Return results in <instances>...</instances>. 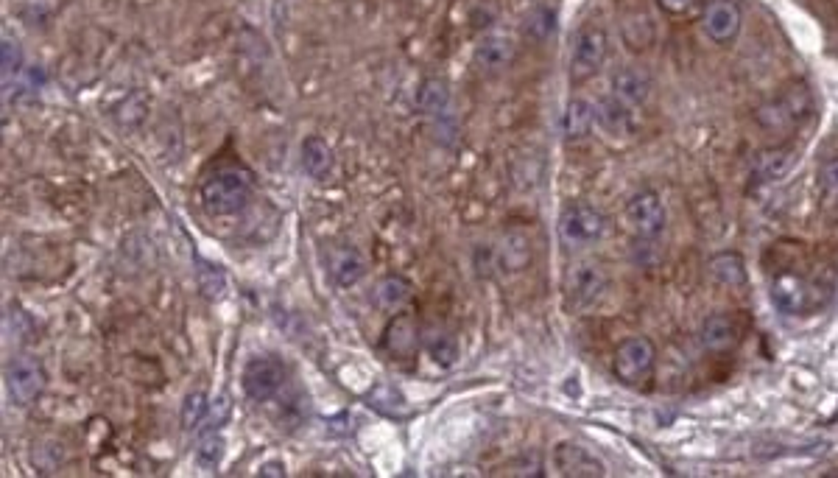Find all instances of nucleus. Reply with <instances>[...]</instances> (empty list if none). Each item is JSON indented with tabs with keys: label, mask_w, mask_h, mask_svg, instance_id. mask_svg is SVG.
I'll list each match as a JSON object with an SVG mask.
<instances>
[{
	"label": "nucleus",
	"mask_w": 838,
	"mask_h": 478,
	"mask_svg": "<svg viewBox=\"0 0 838 478\" xmlns=\"http://www.w3.org/2000/svg\"><path fill=\"white\" fill-rule=\"evenodd\" d=\"M425 344H428L433 364H439L442 369H450L459 361V342L450 333H445V330H431L425 336Z\"/></svg>",
	"instance_id": "obj_26"
},
{
	"label": "nucleus",
	"mask_w": 838,
	"mask_h": 478,
	"mask_svg": "<svg viewBox=\"0 0 838 478\" xmlns=\"http://www.w3.org/2000/svg\"><path fill=\"white\" fill-rule=\"evenodd\" d=\"M45 389V369L37 358L20 356L6 367V392L14 406H31Z\"/></svg>",
	"instance_id": "obj_5"
},
{
	"label": "nucleus",
	"mask_w": 838,
	"mask_h": 478,
	"mask_svg": "<svg viewBox=\"0 0 838 478\" xmlns=\"http://www.w3.org/2000/svg\"><path fill=\"white\" fill-rule=\"evenodd\" d=\"M693 3H696V0H660V6H663L668 14H688L690 9H693Z\"/></svg>",
	"instance_id": "obj_35"
},
{
	"label": "nucleus",
	"mask_w": 838,
	"mask_h": 478,
	"mask_svg": "<svg viewBox=\"0 0 838 478\" xmlns=\"http://www.w3.org/2000/svg\"><path fill=\"white\" fill-rule=\"evenodd\" d=\"M523 28H526V34L531 40H548L556 31V12L554 9H548V6H540V9H534V12L528 14L526 26Z\"/></svg>",
	"instance_id": "obj_28"
},
{
	"label": "nucleus",
	"mask_w": 838,
	"mask_h": 478,
	"mask_svg": "<svg viewBox=\"0 0 838 478\" xmlns=\"http://www.w3.org/2000/svg\"><path fill=\"white\" fill-rule=\"evenodd\" d=\"M774 104L780 107L788 126H797V123L808 121L813 115V96L805 84H794V87L783 90V96L777 98Z\"/></svg>",
	"instance_id": "obj_19"
},
{
	"label": "nucleus",
	"mask_w": 838,
	"mask_h": 478,
	"mask_svg": "<svg viewBox=\"0 0 838 478\" xmlns=\"http://www.w3.org/2000/svg\"><path fill=\"white\" fill-rule=\"evenodd\" d=\"M665 221H668V213H665L660 193L640 191L629 199V205H626V224L632 227L635 235H640V238H657L665 230Z\"/></svg>",
	"instance_id": "obj_8"
},
{
	"label": "nucleus",
	"mask_w": 838,
	"mask_h": 478,
	"mask_svg": "<svg viewBox=\"0 0 838 478\" xmlns=\"http://www.w3.org/2000/svg\"><path fill=\"white\" fill-rule=\"evenodd\" d=\"M794 163H797V151L791 149V146L760 151L755 160V174L763 182H777V179H783L794 168Z\"/></svg>",
	"instance_id": "obj_18"
},
{
	"label": "nucleus",
	"mask_w": 838,
	"mask_h": 478,
	"mask_svg": "<svg viewBox=\"0 0 838 478\" xmlns=\"http://www.w3.org/2000/svg\"><path fill=\"white\" fill-rule=\"evenodd\" d=\"M221 456H224V439L218 437V434H207L202 439V445L196 448V462L204 470H216Z\"/></svg>",
	"instance_id": "obj_30"
},
{
	"label": "nucleus",
	"mask_w": 838,
	"mask_h": 478,
	"mask_svg": "<svg viewBox=\"0 0 838 478\" xmlns=\"http://www.w3.org/2000/svg\"><path fill=\"white\" fill-rule=\"evenodd\" d=\"M210 411V403H207V395L204 392H190L182 403V411H179V420H182V428L185 431H196L202 425L204 414Z\"/></svg>",
	"instance_id": "obj_29"
},
{
	"label": "nucleus",
	"mask_w": 838,
	"mask_h": 478,
	"mask_svg": "<svg viewBox=\"0 0 838 478\" xmlns=\"http://www.w3.org/2000/svg\"><path fill=\"white\" fill-rule=\"evenodd\" d=\"M447 104H450V87H447L445 79H436V76H431V79H425V82L419 84V90H417L419 112H425V115H442V112L447 110Z\"/></svg>",
	"instance_id": "obj_24"
},
{
	"label": "nucleus",
	"mask_w": 838,
	"mask_h": 478,
	"mask_svg": "<svg viewBox=\"0 0 838 478\" xmlns=\"http://www.w3.org/2000/svg\"><path fill=\"white\" fill-rule=\"evenodd\" d=\"M699 342L710 353H724V350H732L738 344V328L727 314L707 316L702 328H699Z\"/></svg>",
	"instance_id": "obj_13"
},
{
	"label": "nucleus",
	"mask_w": 838,
	"mask_h": 478,
	"mask_svg": "<svg viewBox=\"0 0 838 478\" xmlns=\"http://www.w3.org/2000/svg\"><path fill=\"white\" fill-rule=\"evenodd\" d=\"M654 358H657V350H654L651 339H646V336H629L615 350L612 372L626 386H637V383H643L651 375Z\"/></svg>",
	"instance_id": "obj_3"
},
{
	"label": "nucleus",
	"mask_w": 838,
	"mask_h": 478,
	"mask_svg": "<svg viewBox=\"0 0 838 478\" xmlns=\"http://www.w3.org/2000/svg\"><path fill=\"white\" fill-rule=\"evenodd\" d=\"M704 31L716 42H730L741 31V9L735 0H713L704 12Z\"/></svg>",
	"instance_id": "obj_11"
},
{
	"label": "nucleus",
	"mask_w": 838,
	"mask_h": 478,
	"mask_svg": "<svg viewBox=\"0 0 838 478\" xmlns=\"http://www.w3.org/2000/svg\"><path fill=\"white\" fill-rule=\"evenodd\" d=\"M199 283H202V291L207 294V297H218L221 291H224V274H221V269L218 266H207V263H202L199 260Z\"/></svg>",
	"instance_id": "obj_32"
},
{
	"label": "nucleus",
	"mask_w": 838,
	"mask_h": 478,
	"mask_svg": "<svg viewBox=\"0 0 838 478\" xmlns=\"http://www.w3.org/2000/svg\"><path fill=\"white\" fill-rule=\"evenodd\" d=\"M383 347L397 358L414 356L419 347V328L417 322H414V316H394L392 322H389V328H386V336H383Z\"/></svg>",
	"instance_id": "obj_12"
},
{
	"label": "nucleus",
	"mask_w": 838,
	"mask_h": 478,
	"mask_svg": "<svg viewBox=\"0 0 838 478\" xmlns=\"http://www.w3.org/2000/svg\"><path fill=\"white\" fill-rule=\"evenodd\" d=\"M302 168L313 179H325L333 171V151L322 137H305L302 143Z\"/></svg>",
	"instance_id": "obj_20"
},
{
	"label": "nucleus",
	"mask_w": 838,
	"mask_h": 478,
	"mask_svg": "<svg viewBox=\"0 0 838 478\" xmlns=\"http://www.w3.org/2000/svg\"><path fill=\"white\" fill-rule=\"evenodd\" d=\"M609 54V37L601 26H584L576 37L573 54H570L568 76L573 84H582L587 79H593L595 73L601 70V65L607 62Z\"/></svg>",
	"instance_id": "obj_2"
},
{
	"label": "nucleus",
	"mask_w": 838,
	"mask_h": 478,
	"mask_svg": "<svg viewBox=\"0 0 838 478\" xmlns=\"http://www.w3.org/2000/svg\"><path fill=\"white\" fill-rule=\"evenodd\" d=\"M495 263H498V252L492 246L484 244L475 249V269H478V274H489Z\"/></svg>",
	"instance_id": "obj_33"
},
{
	"label": "nucleus",
	"mask_w": 838,
	"mask_h": 478,
	"mask_svg": "<svg viewBox=\"0 0 838 478\" xmlns=\"http://www.w3.org/2000/svg\"><path fill=\"white\" fill-rule=\"evenodd\" d=\"M528 260H531L528 235L520 233V230H509L503 235L501 246H498V263L506 266L509 272H520V269H526Z\"/></svg>",
	"instance_id": "obj_21"
},
{
	"label": "nucleus",
	"mask_w": 838,
	"mask_h": 478,
	"mask_svg": "<svg viewBox=\"0 0 838 478\" xmlns=\"http://www.w3.org/2000/svg\"><path fill=\"white\" fill-rule=\"evenodd\" d=\"M565 291H568L570 308L587 311L607 291V274L601 272L598 263H576L565 277Z\"/></svg>",
	"instance_id": "obj_6"
},
{
	"label": "nucleus",
	"mask_w": 838,
	"mask_h": 478,
	"mask_svg": "<svg viewBox=\"0 0 838 478\" xmlns=\"http://www.w3.org/2000/svg\"><path fill=\"white\" fill-rule=\"evenodd\" d=\"M621 34L623 42H626L632 51H643V48H649L651 40H654V26H651V20L646 14H640V17L632 14V17H623Z\"/></svg>",
	"instance_id": "obj_27"
},
{
	"label": "nucleus",
	"mask_w": 838,
	"mask_h": 478,
	"mask_svg": "<svg viewBox=\"0 0 838 478\" xmlns=\"http://www.w3.org/2000/svg\"><path fill=\"white\" fill-rule=\"evenodd\" d=\"M0 68H3V76L9 79V76H17L20 73V68H23V51H20V45L14 40H6L0 42Z\"/></svg>",
	"instance_id": "obj_31"
},
{
	"label": "nucleus",
	"mask_w": 838,
	"mask_h": 478,
	"mask_svg": "<svg viewBox=\"0 0 838 478\" xmlns=\"http://www.w3.org/2000/svg\"><path fill=\"white\" fill-rule=\"evenodd\" d=\"M551 462H554L556 473L559 476H570V478H598L607 473L604 462L587 451L584 445L579 442H559L551 453Z\"/></svg>",
	"instance_id": "obj_9"
},
{
	"label": "nucleus",
	"mask_w": 838,
	"mask_h": 478,
	"mask_svg": "<svg viewBox=\"0 0 838 478\" xmlns=\"http://www.w3.org/2000/svg\"><path fill=\"white\" fill-rule=\"evenodd\" d=\"M411 300V283L400 274H386L375 286V302L383 311H400Z\"/></svg>",
	"instance_id": "obj_22"
},
{
	"label": "nucleus",
	"mask_w": 838,
	"mask_h": 478,
	"mask_svg": "<svg viewBox=\"0 0 838 478\" xmlns=\"http://www.w3.org/2000/svg\"><path fill=\"white\" fill-rule=\"evenodd\" d=\"M819 182H822L825 193H830V196H838V160H830V163H825L822 174H819Z\"/></svg>",
	"instance_id": "obj_34"
},
{
	"label": "nucleus",
	"mask_w": 838,
	"mask_h": 478,
	"mask_svg": "<svg viewBox=\"0 0 838 478\" xmlns=\"http://www.w3.org/2000/svg\"><path fill=\"white\" fill-rule=\"evenodd\" d=\"M595 121H598V126L612 137H629L632 135V129H635L632 107H626V104L618 101L615 96L604 98V101L595 107Z\"/></svg>",
	"instance_id": "obj_14"
},
{
	"label": "nucleus",
	"mask_w": 838,
	"mask_h": 478,
	"mask_svg": "<svg viewBox=\"0 0 838 478\" xmlns=\"http://www.w3.org/2000/svg\"><path fill=\"white\" fill-rule=\"evenodd\" d=\"M710 272L716 277L721 286H744L746 283V269L741 255L735 252H721L710 260Z\"/></svg>",
	"instance_id": "obj_25"
},
{
	"label": "nucleus",
	"mask_w": 838,
	"mask_h": 478,
	"mask_svg": "<svg viewBox=\"0 0 838 478\" xmlns=\"http://www.w3.org/2000/svg\"><path fill=\"white\" fill-rule=\"evenodd\" d=\"M249 196H252V177L244 168H235V165L216 168L202 182V205L213 216L241 213L249 205Z\"/></svg>",
	"instance_id": "obj_1"
},
{
	"label": "nucleus",
	"mask_w": 838,
	"mask_h": 478,
	"mask_svg": "<svg viewBox=\"0 0 838 478\" xmlns=\"http://www.w3.org/2000/svg\"><path fill=\"white\" fill-rule=\"evenodd\" d=\"M604 230H607V219L593 205L576 202V205H568L562 210L559 238L568 249H582V246L595 244L604 235Z\"/></svg>",
	"instance_id": "obj_4"
},
{
	"label": "nucleus",
	"mask_w": 838,
	"mask_h": 478,
	"mask_svg": "<svg viewBox=\"0 0 838 478\" xmlns=\"http://www.w3.org/2000/svg\"><path fill=\"white\" fill-rule=\"evenodd\" d=\"M257 476L283 478L285 476V465H283V462H263V465H260V470H257Z\"/></svg>",
	"instance_id": "obj_36"
},
{
	"label": "nucleus",
	"mask_w": 838,
	"mask_h": 478,
	"mask_svg": "<svg viewBox=\"0 0 838 478\" xmlns=\"http://www.w3.org/2000/svg\"><path fill=\"white\" fill-rule=\"evenodd\" d=\"M369 403H372L380 414L392 417V420H406V417H411L408 400L400 395L394 386H389V383H378V386L369 392Z\"/></svg>",
	"instance_id": "obj_23"
},
{
	"label": "nucleus",
	"mask_w": 838,
	"mask_h": 478,
	"mask_svg": "<svg viewBox=\"0 0 838 478\" xmlns=\"http://www.w3.org/2000/svg\"><path fill=\"white\" fill-rule=\"evenodd\" d=\"M514 59V42L512 37L503 34H492L487 40H481V45L475 48V65L484 73H501L503 68H509Z\"/></svg>",
	"instance_id": "obj_15"
},
{
	"label": "nucleus",
	"mask_w": 838,
	"mask_h": 478,
	"mask_svg": "<svg viewBox=\"0 0 838 478\" xmlns=\"http://www.w3.org/2000/svg\"><path fill=\"white\" fill-rule=\"evenodd\" d=\"M285 383V367L277 358H252L241 372L244 395L255 403H266Z\"/></svg>",
	"instance_id": "obj_7"
},
{
	"label": "nucleus",
	"mask_w": 838,
	"mask_h": 478,
	"mask_svg": "<svg viewBox=\"0 0 838 478\" xmlns=\"http://www.w3.org/2000/svg\"><path fill=\"white\" fill-rule=\"evenodd\" d=\"M330 274H333L336 286H355L366 274V258L355 246H338L330 255Z\"/></svg>",
	"instance_id": "obj_16"
},
{
	"label": "nucleus",
	"mask_w": 838,
	"mask_h": 478,
	"mask_svg": "<svg viewBox=\"0 0 838 478\" xmlns=\"http://www.w3.org/2000/svg\"><path fill=\"white\" fill-rule=\"evenodd\" d=\"M595 121V107L587 101V98H570L568 107L562 112V121H559V132L562 137L573 143V140H582V137L590 135Z\"/></svg>",
	"instance_id": "obj_17"
},
{
	"label": "nucleus",
	"mask_w": 838,
	"mask_h": 478,
	"mask_svg": "<svg viewBox=\"0 0 838 478\" xmlns=\"http://www.w3.org/2000/svg\"><path fill=\"white\" fill-rule=\"evenodd\" d=\"M651 90H654L651 76L635 65H626L612 76V96L623 101L626 107H643L649 101Z\"/></svg>",
	"instance_id": "obj_10"
}]
</instances>
